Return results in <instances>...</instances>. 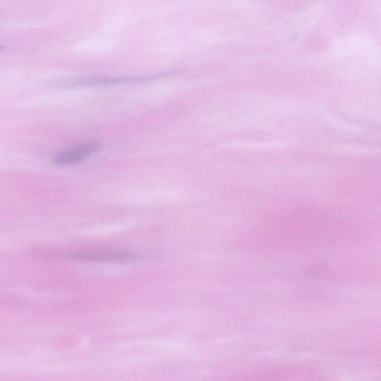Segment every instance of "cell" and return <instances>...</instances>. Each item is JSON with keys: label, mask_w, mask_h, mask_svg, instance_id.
I'll use <instances>...</instances> for the list:
<instances>
[{"label": "cell", "mask_w": 381, "mask_h": 381, "mask_svg": "<svg viewBox=\"0 0 381 381\" xmlns=\"http://www.w3.org/2000/svg\"><path fill=\"white\" fill-rule=\"evenodd\" d=\"M150 77L135 76V77H104V76H82L63 79L53 83L57 87H76L93 86H111L118 84L141 83L148 81Z\"/></svg>", "instance_id": "6da1fadb"}, {"label": "cell", "mask_w": 381, "mask_h": 381, "mask_svg": "<svg viewBox=\"0 0 381 381\" xmlns=\"http://www.w3.org/2000/svg\"><path fill=\"white\" fill-rule=\"evenodd\" d=\"M103 146L97 142H86L59 152L53 159L58 166H72L98 154Z\"/></svg>", "instance_id": "7a4b0ae2"}, {"label": "cell", "mask_w": 381, "mask_h": 381, "mask_svg": "<svg viewBox=\"0 0 381 381\" xmlns=\"http://www.w3.org/2000/svg\"><path fill=\"white\" fill-rule=\"evenodd\" d=\"M139 258L138 253L129 252L79 253L70 257V259L86 261H129Z\"/></svg>", "instance_id": "3957f363"}]
</instances>
